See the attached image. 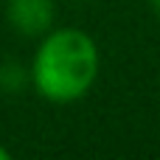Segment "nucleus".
Instances as JSON below:
<instances>
[{"mask_svg": "<svg viewBox=\"0 0 160 160\" xmlns=\"http://www.w3.org/2000/svg\"><path fill=\"white\" fill-rule=\"evenodd\" d=\"M34 90L53 104H70L90 93L98 76V48L79 28H51L31 62Z\"/></svg>", "mask_w": 160, "mask_h": 160, "instance_id": "obj_1", "label": "nucleus"}, {"mask_svg": "<svg viewBox=\"0 0 160 160\" xmlns=\"http://www.w3.org/2000/svg\"><path fill=\"white\" fill-rule=\"evenodd\" d=\"M6 17L22 37H45L53 25L56 6L53 0H8Z\"/></svg>", "mask_w": 160, "mask_h": 160, "instance_id": "obj_2", "label": "nucleus"}, {"mask_svg": "<svg viewBox=\"0 0 160 160\" xmlns=\"http://www.w3.org/2000/svg\"><path fill=\"white\" fill-rule=\"evenodd\" d=\"M0 160H8V149H6L3 143H0Z\"/></svg>", "mask_w": 160, "mask_h": 160, "instance_id": "obj_3", "label": "nucleus"}, {"mask_svg": "<svg viewBox=\"0 0 160 160\" xmlns=\"http://www.w3.org/2000/svg\"><path fill=\"white\" fill-rule=\"evenodd\" d=\"M152 3H155V8H158V11H160V0H152Z\"/></svg>", "mask_w": 160, "mask_h": 160, "instance_id": "obj_4", "label": "nucleus"}]
</instances>
